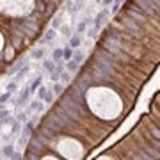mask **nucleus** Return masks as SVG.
Returning <instances> with one entry per match:
<instances>
[{
  "mask_svg": "<svg viewBox=\"0 0 160 160\" xmlns=\"http://www.w3.org/2000/svg\"><path fill=\"white\" fill-rule=\"evenodd\" d=\"M85 101L89 105V109L103 119H114L121 114L123 103L119 96L107 89V87H91L85 93Z\"/></svg>",
  "mask_w": 160,
  "mask_h": 160,
  "instance_id": "nucleus-1",
  "label": "nucleus"
},
{
  "mask_svg": "<svg viewBox=\"0 0 160 160\" xmlns=\"http://www.w3.org/2000/svg\"><path fill=\"white\" fill-rule=\"evenodd\" d=\"M55 149L59 151L64 158L68 160H82L84 158V149L78 140L71 139V137H62L57 140Z\"/></svg>",
  "mask_w": 160,
  "mask_h": 160,
  "instance_id": "nucleus-2",
  "label": "nucleus"
},
{
  "mask_svg": "<svg viewBox=\"0 0 160 160\" xmlns=\"http://www.w3.org/2000/svg\"><path fill=\"white\" fill-rule=\"evenodd\" d=\"M34 0H2V13L9 16H21L30 13Z\"/></svg>",
  "mask_w": 160,
  "mask_h": 160,
  "instance_id": "nucleus-3",
  "label": "nucleus"
},
{
  "mask_svg": "<svg viewBox=\"0 0 160 160\" xmlns=\"http://www.w3.org/2000/svg\"><path fill=\"white\" fill-rule=\"evenodd\" d=\"M2 153H4V157H7V158H13V155H14V146H13V144H7V146H4Z\"/></svg>",
  "mask_w": 160,
  "mask_h": 160,
  "instance_id": "nucleus-4",
  "label": "nucleus"
},
{
  "mask_svg": "<svg viewBox=\"0 0 160 160\" xmlns=\"http://www.w3.org/2000/svg\"><path fill=\"white\" fill-rule=\"evenodd\" d=\"M107 13H109V11H107V9H103V11H101V13H98V16H96V18H94V29H98V27H100L101 20H103V18H105V16H107Z\"/></svg>",
  "mask_w": 160,
  "mask_h": 160,
  "instance_id": "nucleus-5",
  "label": "nucleus"
},
{
  "mask_svg": "<svg viewBox=\"0 0 160 160\" xmlns=\"http://www.w3.org/2000/svg\"><path fill=\"white\" fill-rule=\"evenodd\" d=\"M43 109H45L43 101H30V110H34V112H41Z\"/></svg>",
  "mask_w": 160,
  "mask_h": 160,
  "instance_id": "nucleus-6",
  "label": "nucleus"
},
{
  "mask_svg": "<svg viewBox=\"0 0 160 160\" xmlns=\"http://www.w3.org/2000/svg\"><path fill=\"white\" fill-rule=\"evenodd\" d=\"M41 77H38V78L32 82V85H30V93H36V91H39V87H41Z\"/></svg>",
  "mask_w": 160,
  "mask_h": 160,
  "instance_id": "nucleus-7",
  "label": "nucleus"
},
{
  "mask_svg": "<svg viewBox=\"0 0 160 160\" xmlns=\"http://www.w3.org/2000/svg\"><path fill=\"white\" fill-rule=\"evenodd\" d=\"M55 39V30L54 29H50L46 34H45V38H43V43H46V41H54Z\"/></svg>",
  "mask_w": 160,
  "mask_h": 160,
  "instance_id": "nucleus-8",
  "label": "nucleus"
},
{
  "mask_svg": "<svg viewBox=\"0 0 160 160\" xmlns=\"http://www.w3.org/2000/svg\"><path fill=\"white\" fill-rule=\"evenodd\" d=\"M43 66H45V69H48L50 73H55V66H54V62H50V60H43Z\"/></svg>",
  "mask_w": 160,
  "mask_h": 160,
  "instance_id": "nucleus-9",
  "label": "nucleus"
},
{
  "mask_svg": "<svg viewBox=\"0 0 160 160\" xmlns=\"http://www.w3.org/2000/svg\"><path fill=\"white\" fill-rule=\"evenodd\" d=\"M66 68H68V71H75V69L78 68V62H77V60H68Z\"/></svg>",
  "mask_w": 160,
  "mask_h": 160,
  "instance_id": "nucleus-10",
  "label": "nucleus"
},
{
  "mask_svg": "<svg viewBox=\"0 0 160 160\" xmlns=\"http://www.w3.org/2000/svg\"><path fill=\"white\" fill-rule=\"evenodd\" d=\"M62 91H64V85H62L60 82H55V84H54V94H60Z\"/></svg>",
  "mask_w": 160,
  "mask_h": 160,
  "instance_id": "nucleus-11",
  "label": "nucleus"
},
{
  "mask_svg": "<svg viewBox=\"0 0 160 160\" xmlns=\"http://www.w3.org/2000/svg\"><path fill=\"white\" fill-rule=\"evenodd\" d=\"M29 94H30V89H23V93L20 94V103H25L27 101V98H29Z\"/></svg>",
  "mask_w": 160,
  "mask_h": 160,
  "instance_id": "nucleus-12",
  "label": "nucleus"
},
{
  "mask_svg": "<svg viewBox=\"0 0 160 160\" xmlns=\"http://www.w3.org/2000/svg\"><path fill=\"white\" fill-rule=\"evenodd\" d=\"M46 94H48V87H39V91H38V96H39L43 101H45V98H46Z\"/></svg>",
  "mask_w": 160,
  "mask_h": 160,
  "instance_id": "nucleus-13",
  "label": "nucleus"
},
{
  "mask_svg": "<svg viewBox=\"0 0 160 160\" xmlns=\"http://www.w3.org/2000/svg\"><path fill=\"white\" fill-rule=\"evenodd\" d=\"M71 54H73V48H71V46H66V48H64V59L71 60Z\"/></svg>",
  "mask_w": 160,
  "mask_h": 160,
  "instance_id": "nucleus-14",
  "label": "nucleus"
},
{
  "mask_svg": "<svg viewBox=\"0 0 160 160\" xmlns=\"http://www.w3.org/2000/svg\"><path fill=\"white\" fill-rule=\"evenodd\" d=\"M60 57H64V48H57L54 52V60H59Z\"/></svg>",
  "mask_w": 160,
  "mask_h": 160,
  "instance_id": "nucleus-15",
  "label": "nucleus"
},
{
  "mask_svg": "<svg viewBox=\"0 0 160 160\" xmlns=\"http://www.w3.org/2000/svg\"><path fill=\"white\" fill-rule=\"evenodd\" d=\"M78 45H80V36H75L73 39L69 41V46H71V48H77Z\"/></svg>",
  "mask_w": 160,
  "mask_h": 160,
  "instance_id": "nucleus-16",
  "label": "nucleus"
},
{
  "mask_svg": "<svg viewBox=\"0 0 160 160\" xmlns=\"http://www.w3.org/2000/svg\"><path fill=\"white\" fill-rule=\"evenodd\" d=\"M85 25H87V21H82V23L78 25V29H77V36H78V34H82V32L85 30Z\"/></svg>",
  "mask_w": 160,
  "mask_h": 160,
  "instance_id": "nucleus-17",
  "label": "nucleus"
},
{
  "mask_svg": "<svg viewBox=\"0 0 160 160\" xmlns=\"http://www.w3.org/2000/svg\"><path fill=\"white\" fill-rule=\"evenodd\" d=\"M54 96H55V94L48 91V94H46V98H45V103H52V101H54Z\"/></svg>",
  "mask_w": 160,
  "mask_h": 160,
  "instance_id": "nucleus-18",
  "label": "nucleus"
},
{
  "mask_svg": "<svg viewBox=\"0 0 160 160\" xmlns=\"http://www.w3.org/2000/svg\"><path fill=\"white\" fill-rule=\"evenodd\" d=\"M18 121H20V123H27V114H25V112H20V114H18Z\"/></svg>",
  "mask_w": 160,
  "mask_h": 160,
  "instance_id": "nucleus-19",
  "label": "nucleus"
},
{
  "mask_svg": "<svg viewBox=\"0 0 160 160\" xmlns=\"http://www.w3.org/2000/svg\"><path fill=\"white\" fill-rule=\"evenodd\" d=\"M14 89H16V82H11L7 85V93H14Z\"/></svg>",
  "mask_w": 160,
  "mask_h": 160,
  "instance_id": "nucleus-20",
  "label": "nucleus"
},
{
  "mask_svg": "<svg viewBox=\"0 0 160 160\" xmlns=\"http://www.w3.org/2000/svg\"><path fill=\"white\" fill-rule=\"evenodd\" d=\"M43 54H45V50H43V48L38 50V52H34V59H41V57H43Z\"/></svg>",
  "mask_w": 160,
  "mask_h": 160,
  "instance_id": "nucleus-21",
  "label": "nucleus"
},
{
  "mask_svg": "<svg viewBox=\"0 0 160 160\" xmlns=\"http://www.w3.org/2000/svg\"><path fill=\"white\" fill-rule=\"evenodd\" d=\"M9 98H11V93H4V94H2V98H0V100H2V103H5V101L9 100Z\"/></svg>",
  "mask_w": 160,
  "mask_h": 160,
  "instance_id": "nucleus-22",
  "label": "nucleus"
},
{
  "mask_svg": "<svg viewBox=\"0 0 160 160\" xmlns=\"http://www.w3.org/2000/svg\"><path fill=\"white\" fill-rule=\"evenodd\" d=\"M50 77H52V80H54V82H59V80H60V75L57 73V71H55V73H52Z\"/></svg>",
  "mask_w": 160,
  "mask_h": 160,
  "instance_id": "nucleus-23",
  "label": "nucleus"
},
{
  "mask_svg": "<svg viewBox=\"0 0 160 160\" xmlns=\"http://www.w3.org/2000/svg\"><path fill=\"white\" fill-rule=\"evenodd\" d=\"M60 80L62 82H69V73H62L60 75Z\"/></svg>",
  "mask_w": 160,
  "mask_h": 160,
  "instance_id": "nucleus-24",
  "label": "nucleus"
},
{
  "mask_svg": "<svg viewBox=\"0 0 160 160\" xmlns=\"http://www.w3.org/2000/svg\"><path fill=\"white\" fill-rule=\"evenodd\" d=\"M82 59H84V54H80V52H78V54L75 55V59H73V60H77V62L80 64V62H82Z\"/></svg>",
  "mask_w": 160,
  "mask_h": 160,
  "instance_id": "nucleus-25",
  "label": "nucleus"
},
{
  "mask_svg": "<svg viewBox=\"0 0 160 160\" xmlns=\"http://www.w3.org/2000/svg\"><path fill=\"white\" fill-rule=\"evenodd\" d=\"M101 4L107 7V5H110V4H112V0H101Z\"/></svg>",
  "mask_w": 160,
  "mask_h": 160,
  "instance_id": "nucleus-26",
  "label": "nucleus"
},
{
  "mask_svg": "<svg viewBox=\"0 0 160 160\" xmlns=\"http://www.w3.org/2000/svg\"><path fill=\"white\" fill-rule=\"evenodd\" d=\"M41 160H59V158H55V157H43Z\"/></svg>",
  "mask_w": 160,
  "mask_h": 160,
  "instance_id": "nucleus-27",
  "label": "nucleus"
},
{
  "mask_svg": "<svg viewBox=\"0 0 160 160\" xmlns=\"http://www.w3.org/2000/svg\"><path fill=\"white\" fill-rule=\"evenodd\" d=\"M21 158V155H18V153H14V155H13V160H20Z\"/></svg>",
  "mask_w": 160,
  "mask_h": 160,
  "instance_id": "nucleus-28",
  "label": "nucleus"
},
{
  "mask_svg": "<svg viewBox=\"0 0 160 160\" xmlns=\"http://www.w3.org/2000/svg\"><path fill=\"white\" fill-rule=\"evenodd\" d=\"M96 160H112V158H109V157H105V155H103V157H98Z\"/></svg>",
  "mask_w": 160,
  "mask_h": 160,
  "instance_id": "nucleus-29",
  "label": "nucleus"
},
{
  "mask_svg": "<svg viewBox=\"0 0 160 160\" xmlns=\"http://www.w3.org/2000/svg\"><path fill=\"white\" fill-rule=\"evenodd\" d=\"M121 2H125V0H116V4H118V5H119Z\"/></svg>",
  "mask_w": 160,
  "mask_h": 160,
  "instance_id": "nucleus-30",
  "label": "nucleus"
},
{
  "mask_svg": "<svg viewBox=\"0 0 160 160\" xmlns=\"http://www.w3.org/2000/svg\"><path fill=\"white\" fill-rule=\"evenodd\" d=\"M77 2H78V0H77Z\"/></svg>",
  "mask_w": 160,
  "mask_h": 160,
  "instance_id": "nucleus-31",
  "label": "nucleus"
}]
</instances>
